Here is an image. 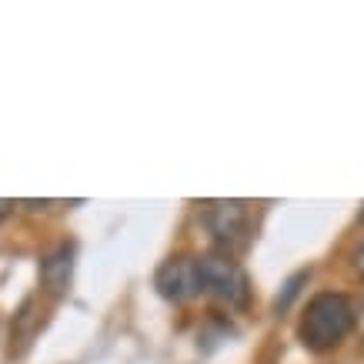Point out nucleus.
Masks as SVG:
<instances>
[{
	"label": "nucleus",
	"mask_w": 364,
	"mask_h": 364,
	"mask_svg": "<svg viewBox=\"0 0 364 364\" xmlns=\"http://www.w3.org/2000/svg\"><path fill=\"white\" fill-rule=\"evenodd\" d=\"M157 291L167 301H188L198 294V261L194 257H174L157 271Z\"/></svg>",
	"instance_id": "4"
},
{
	"label": "nucleus",
	"mask_w": 364,
	"mask_h": 364,
	"mask_svg": "<svg viewBox=\"0 0 364 364\" xmlns=\"http://www.w3.org/2000/svg\"><path fill=\"white\" fill-rule=\"evenodd\" d=\"M354 267H358V274L364 277V244H361V251L354 254Z\"/></svg>",
	"instance_id": "6"
},
{
	"label": "nucleus",
	"mask_w": 364,
	"mask_h": 364,
	"mask_svg": "<svg viewBox=\"0 0 364 364\" xmlns=\"http://www.w3.org/2000/svg\"><path fill=\"white\" fill-rule=\"evenodd\" d=\"M361 334H364V314H361Z\"/></svg>",
	"instance_id": "8"
},
{
	"label": "nucleus",
	"mask_w": 364,
	"mask_h": 364,
	"mask_svg": "<svg viewBox=\"0 0 364 364\" xmlns=\"http://www.w3.org/2000/svg\"><path fill=\"white\" fill-rule=\"evenodd\" d=\"M354 321H358V314H354L351 301L344 294H338V291H324V294H314L308 301L304 318L298 324V334L304 341V348L324 354V351H334L354 331Z\"/></svg>",
	"instance_id": "1"
},
{
	"label": "nucleus",
	"mask_w": 364,
	"mask_h": 364,
	"mask_svg": "<svg viewBox=\"0 0 364 364\" xmlns=\"http://www.w3.org/2000/svg\"><path fill=\"white\" fill-rule=\"evenodd\" d=\"M194 261H198V294H208V298L221 301L228 308L247 304V294H251L247 274L231 254H204Z\"/></svg>",
	"instance_id": "2"
},
{
	"label": "nucleus",
	"mask_w": 364,
	"mask_h": 364,
	"mask_svg": "<svg viewBox=\"0 0 364 364\" xmlns=\"http://www.w3.org/2000/svg\"><path fill=\"white\" fill-rule=\"evenodd\" d=\"M361 221H364V208H361Z\"/></svg>",
	"instance_id": "9"
},
{
	"label": "nucleus",
	"mask_w": 364,
	"mask_h": 364,
	"mask_svg": "<svg viewBox=\"0 0 364 364\" xmlns=\"http://www.w3.org/2000/svg\"><path fill=\"white\" fill-rule=\"evenodd\" d=\"M70 274H74V247L70 244H60L57 251H50L41 264V277L44 284L54 291V294H64L70 287Z\"/></svg>",
	"instance_id": "5"
},
{
	"label": "nucleus",
	"mask_w": 364,
	"mask_h": 364,
	"mask_svg": "<svg viewBox=\"0 0 364 364\" xmlns=\"http://www.w3.org/2000/svg\"><path fill=\"white\" fill-rule=\"evenodd\" d=\"M204 224L224 251H241L247 244V231H251V210L244 200H208Z\"/></svg>",
	"instance_id": "3"
},
{
	"label": "nucleus",
	"mask_w": 364,
	"mask_h": 364,
	"mask_svg": "<svg viewBox=\"0 0 364 364\" xmlns=\"http://www.w3.org/2000/svg\"><path fill=\"white\" fill-rule=\"evenodd\" d=\"M11 208H14V200H0V221L11 214Z\"/></svg>",
	"instance_id": "7"
}]
</instances>
